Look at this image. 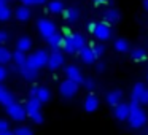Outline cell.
<instances>
[{
	"mask_svg": "<svg viewBox=\"0 0 148 135\" xmlns=\"http://www.w3.org/2000/svg\"><path fill=\"white\" fill-rule=\"evenodd\" d=\"M131 113H129V118H127V124L131 129H140L147 124L148 118H147V113L142 110L140 103L135 102V100L131 99Z\"/></svg>",
	"mask_w": 148,
	"mask_h": 135,
	"instance_id": "cell-1",
	"label": "cell"
},
{
	"mask_svg": "<svg viewBox=\"0 0 148 135\" xmlns=\"http://www.w3.org/2000/svg\"><path fill=\"white\" fill-rule=\"evenodd\" d=\"M26 113L27 118H30L35 124H42L43 122V115H42V102L37 99L35 95H29L26 102Z\"/></svg>",
	"mask_w": 148,
	"mask_h": 135,
	"instance_id": "cell-2",
	"label": "cell"
},
{
	"mask_svg": "<svg viewBox=\"0 0 148 135\" xmlns=\"http://www.w3.org/2000/svg\"><path fill=\"white\" fill-rule=\"evenodd\" d=\"M86 46V38L81 33H72L64 38V49L69 54H80V51Z\"/></svg>",
	"mask_w": 148,
	"mask_h": 135,
	"instance_id": "cell-3",
	"label": "cell"
},
{
	"mask_svg": "<svg viewBox=\"0 0 148 135\" xmlns=\"http://www.w3.org/2000/svg\"><path fill=\"white\" fill-rule=\"evenodd\" d=\"M48 59H49V52L46 51V49H37L34 54L27 56L26 64L29 65V67H32V68L40 70L42 67L48 65Z\"/></svg>",
	"mask_w": 148,
	"mask_h": 135,
	"instance_id": "cell-4",
	"label": "cell"
},
{
	"mask_svg": "<svg viewBox=\"0 0 148 135\" xmlns=\"http://www.w3.org/2000/svg\"><path fill=\"white\" fill-rule=\"evenodd\" d=\"M37 30H38L40 35L46 40L58 32V27H56V24L53 22L51 19H48V18H40V19L37 21Z\"/></svg>",
	"mask_w": 148,
	"mask_h": 135,
	"instance_id": "cell-5",
	"label": "cell"
},
{
	"mask_svg": "<svg viewBox=\"0 0 148 135\" xmlns=\"http://www.w3.org/2000/svg\"><path fill=\"white\" fill-rule=\"evenodd\" d=\"M78 89H80V83H77V81H73V80H69V78H65V81H62V83L59 84V92H61V95L64 97V99H72V97H75L78 94Z\"/></svg>",
	"mask_w": 148,
	"mask_h": 135,
	"instance_id": "cell-6",
	"label": "cell"
},
{
	"mask_svg": "<svg viewBox=\"0 0 148 135\" xmlns=\"http://www.w3.org/2000/svg\"><path fill=\"white\" fill-rule=\"evenodd\" d=\"M5 110H7L8 116H10L13 121H24V119L27 118V113H26V106H23L21 103H18L16 100H14L13 103H10V105L5 106Z\"/></svg>",
	"mask_w": 148,
	"mask_h": 135,
	"instance_id": "cell-7",
	"label": "cell"
},
{
	"mask_svg": "<svg viewBox=\"0 0 148 135\" xmlns=\"http://www.w3.org/2000/svg\"><path fill=\"white\" fill-rule=\"evenodd\" d=\"M131 99L135 100V102H138V103H143V105H147V103H148V89L145 87V84L137 83L134 87H132V95H131Z\"/></svg>",
	"mask_w": 148,
	"mask_h": 135,
	"instance_id": "cell-8",
	"label": "cell"
},
{
	"mask_svg": "<svg viewBox=\"0 0 148 135\" xmlns=\"http://www.w3.org/2000/svg\"><path fill=\"white\" fill-rule=\"evenodd\" d=\"M129 113H131V105L124 102H119L116 106H113V115L118 121H127Z\"/></svg>",
	"mask_w": 148,
	"mask_h": 135,
	"instance_id": "cell-9",
	"label": "cell"
},
{
	"mask_svg": "<svg viewBox=\"0 0 148 135\" xmlns=\"http://www.w3.org/2000/svg\"><path fill=\"white\" fill-rule=\"evenodd\" d=\"M18 70H19L21 76H23L26 81H35L37 78H38V75H40L37 68L29 67V65H27L26 62H24L23 65H18Z\"/></svg>",
	"mask_w": 148,
	"mask_h": 135,
	"instance_id": "cell-10",
	"label": "cell"
},
{
	"mask_svg": "<svg viewBox=\"0 0 148 135\" xmlns=\"http://www.w3.org/2000/svg\"><path fill=\"white\" fill-rule=\"evenodd\" d=\"M62 65H64V56H62L58 49H54V51L49 54L48 68H49V70H53V72H56V70H59Z\"/></svg>",
	"mask_w": 148,
	"mask_h": 135,
	"instance_id": "cell-11",
	"label": "cell"
},
{
	"mask_svg": "<svg viewBox=\"0 0 148 135\" xmlns=\"http://www.w3.org/2000/svg\"><path fill=\"white\" fill-rule=\"evenodd\" d=\"M94 35L97 37V40L105 42V40H108L110 37H112V29H110V26L107 22H99V24H96Z\"/></svg>",
	"mask_w": 148,
	"mask_h": 135,
	"instance_id": "cell-12",
	"label": "cell"
},
{
	"mask_svg": "<svg viewBox=\"0 0 148 135\" xmlns=\"http://www.w3.org/2000/svg\"><path fill=\"white\" fill-rule=\"evenodd\" d=\"M64 73H65V78L73 80L80 84H81V81H83V75H81L80 68H78L77 65H67V67L64 68Z\"/></svg>",
	"mask_w": 148,
	"mask_h": 135,
	"instance_id": "cell-13",
	"label": "cell"
},
{
	"mask_svg": "<svg viewBox=\"0 0 148 135\" xmlns=\"http://www.w3.org/2000/svg\"><path fill=\"white\" fill-rule=\"evenodd\" d=\"M80 57H81V61L84 62V64H94V62L97 61V57H96V54H94V49H92V46H84L83 49L80 51Z\"/></svg>",
	"mask_w": 148,
	"mask_h": 135,
	"instance_id": "cell-14",
	"label": "cell"
},
{
	"mask_svg": "<svg viewBox=\"0 0 148 135\" xmlns=\"http://www.w3.org/2000/svg\"><path fill=\"white\" fill-rule=\"evenodd\" d=\"M83 108H84V111H88V113L96 111V110L99 108V99H97V95L89 94L83 102Z\"/></svg>",
	"mask_w": 148,
	"mask_h": 135,
	"instance_id": "cell-15",
	"label": "cell"
},
{
	"mask_svg": "<svg viewBox=\"0 0 148 135\" xmlns=\"http://www.w3.org/2000/svg\"><path fill=\"white\" fill-rule=\"evenodd\" d=\"M105 100L110 106H116L119 102L123 100V92L119 89H113V91H108L105 95Z\"/></svg>",
	"mask_w": 148,
	"mask_h": 135,
	"instance_id": "cell-16",
	"label": "cell"
},
{
	"mask_svg": "<svg viewBox=\"0 0 148 135\" xmlns=\"http://www.w3.org/2000/svg\"><path fill=\"white\" fill-rule=\"evenodd\" d=\"M13 14L19 22H27V21L30 19V10H29V7H26V5L18 7L16 10L13 11Z\"/></svg>",
	"mask_w": 148,
	"mask_h": 135,
	"instance_id": "cell-17",
	"label": "cell"
},
{
	"mask_svg": "<svg viewBox=\"0 0 148 135\" xmlns=\"http://www.w3.org/2000/svg\"><path fill=\"white\" fill-rule=\"evenodd\" d=\"M32 48V38L27 35H23L16 40V49L21 52H27L29 49Z\"/></svg>",
	"mask_w": 148,
	"mask_h": 135,
	"instance_id": "cell-18",
	"label": "cell"
},
{
	"mask_svg": "<svg viewBox=\"0 0 148 135\" xmlns=\"http://www.w3.org/2000/svg\"><path fill=\"white\" fill-rule=\"evenodd\" d=\"M13 102H14V95L5 86L0 84V103L7 106V105H10V103H13Z\"/></svg>",
	"mask_w": 148,
	"mask_h": 135,
	"instance_id": "cell-19",
	"label": "cell"
},
{
	"mask_svg": "<svg viewBox=\"0 0 148 135\" xmlns=\"http://www.w3.org/2000/svg\"><path fill=\"white\" fill-rule=\"evenodd\" d=\"M46 42H48V46L54 51V49H59V46H64V38H62L61 33L56 32L54 35H51L49 38H46Z\"/></svg>",
	"mask_w": 148,
	"mask_h": 135,
	"instance_id": "cell-20",
	"label": "cell"
},
{
	"mask_svg": "<svg viewBox=\"0 0 148 135\" xmlns=\"http://www.w3.org/2000/svg\"><path fill=\"white\" fill-rule=\"evenodd\" d=\"M35 97H37V99H38L42 103H46V102H49V100H51V91H49L48 87H45V86L37 87Z\"/></svg>",
	"mask_w": 148,
	"mask_h": 135,
	"instance_id": "cell-21",
	"label": "cell"
},
{
	"mask_svg": "<svg viewBox=\"0 0 148 135\" xmlns=\"http://www.w3.org/2000/svg\"><path fill=\"white\" fill-rule=\"evenodd\" d=\"M62 13H64V18L69 21V22H77L78 18H80V11H78V8H75V7L67 8V10H64Z\"/></svg>",
	"mask_w": 148,
	"mask_h": 135,
	"instance_id": "cell-22",
	"label": "cell"
},
{
	"mask_svg": "<svg viewBox=\"0 0 148 135\" xmlns=\"http://www.w3.org/2000/svg\"><path fill=\"white\" fill-rule=\"evenodd\" d=\"M48 11H51L53 14H59L64 11V3L62 0H51L48 3Z\"/></svg>",
	"mask_w": 148,
	"mask_h": 135,
	"instance_id": "cell-23",
	"label": "cell"
},
{
	"mask_svg": "<svg viewBox=\"0 0 148 135\" xmlns=\"http://www.w3.org/2000/svg\"><path fill=\"white\" fill-rule=\"evenodd\" d=\"M103 19H105V22H110V24L118 22L119 21V11L115 10V8H110V10L103 14Z\"/></svg>",
	"mask_w": 148,
	"mask_h": 135,
	"instance_id": "cell-24",
	"label": "cell"
},
{
	"mask_svg": "<svg viewBox=\"0 0 148 135\" xmlns=\"http://www.w3.org/2000/svg\"><path fill=\"white\" fill-rule=\"evenodd\" d=\"M13 61V52L7 49L3 45H0V64H7V62Z\"/></svg>",
	"mask_w": 148,
	"mask_h": 135,
	"instance_id": "cell-25",
	"label": "cell"
},
{
	"mask_svg": "<svg viewBox=\"0 0 148 135\" xmlns=\"http://www.w3.org/2000/svg\"><path fill=\"white\" fill-rule=\"evenodd\" d=\"M115 49L118 52H127L129 51V42L124 38H118L115 42Z\"/></svg>",
	"mask_w": 148,
	"mask_h": 135,
	"instance_id": "cell-26",
	"label": "cell"
},
{
	"mask_svg": "<svg viewBox=\"0 0 148 135\" xmlns=\"http://www.w3.org/2000/svg\"><path fill=\"white\" fill-rule=\"evenodd\" d=\"M131 57L134 59L135 62H142V61H145V59H147V52H145L142 48H135L134 51H132Z\"/></svg>",
	"mask_w": 148,
	"mask_h": 135,
	"instance_id": "cell-27",
	"label": "cell"
},
{
	"mask_svg": "<svg viewBox=\"0 0 148 135\" xmlns=\"http://www.w3.org/2000/svg\"><path fill=\"white\" fill-rule=\"evenodd\" d=\"M11 14H13V11L10 10V7H2L0 8V22H7L8 19L11 18Z\"/></svg>",
	"mask_w": 148,
	"mask_h": 135,
	"instance_id": "cell-28",
	"label": "cell"
},
{
	"mask_svg": "<svg viewBox=\"0 0 148 135\" xmlns=\"http://www.w3.org/2000/svg\"><path fill=\"white\" fill-rule=\"evenodd\" d=\"M26 59H27L26 52H21V51H18V49L13 52V61H14V64H16V67L18 65H23L24 62H26Z\"/></svg>",
	"mask_w": 148,
	"mask_h": 135,
	"instance_id": "cell-29",
	"label": "cell"
},
{
	"mask_svg": "<svg viewBox=\"0 0 148 135\" xmlns=\"http://www.w3.org/2000/svg\"><path fill=\"white\" fill-rule=\"evenodd\" d=\"M14 135H34V130L27 125H19V127L14 129Z\"/></svg>",
	"mask_w": 148,
	"mask_h": 135,
	"instance_id": "cell-30",
	"label": "cell"
},
{
	"mask_svg": "<svg viewBox=\"0 0 148 135\" xmlns=\"http://www.w3.org/2000/svg\"><path fill=\"white\" fill-rule=\"evenodd\" d=\"M81 84H83V87L86 91H94L96 89V81H94L92 78H83Z\"/></svg>",
	"mask_w": 148,
	"mask_h": 135,
	"instance_id": "cell-31",
	"label": "cell"
},
{
	"mask_svg": "<svg viewBox=\"0 0 148 135\" xmlns=\"http://www.w3.org/2000/svg\"><path fill=\"white\" fill-rule=\"evenodd\" d=\"M92 49H94V54H96V57L99 59L100 56L103 54V51H105V46L100 45V43H97V45H94V46H92Z\"/></svg>",
	"mask_w": 148,
	"mask_h": 135,
	"instance_id": "cell-32",
	"label": "cell"
},
{
	"mask_svg": "<svg viewBox=\"0 0 148 135\" xmlns=\"http://www.w3.org/2000/svg\"><path fill=\"white\" fill-rule=\"evenodd\" d=\"M8 40H10V33H8L7 30H0V45L8 43Z\"/></svg>",
	"mask_w": 148,
	"mask_h": 135,
	"instance_id": "cell-33",
	"label": "cell"
},
{
	"mask_svg": "<svg viewBox=\"0 0 148 135\" xmlns=\"http://www.w3.org/2000/svg\"><path fill=\"white\" fill-rule=\"evenodd\" d=\"M7 78V68L3 67V64H0V83Z\"/></svg>",
	"mask_w": 148,
	"mask_h": 135,
	"instance_id": "cell-34",
	"label": "cell"
},
{
	"mask_svg": "<svg viewBox=\"0 0 148 135\" xmlns=\"http://www.w3.org/2000/svg\"><path fill=\"white\" fill-rule=\"evenodd\" d=\"M8 129H10L8 121H5V119H0V132H2V130H8Z\"/></svg>",
	"mask_w": 148,
	"mask_h": 135,
	"instance_id": "cell-35",
	"label": "cell"
},
{
	"mask_svg": "<svg viewBox=\"0 0 148 135\" xmlns=\"http://www.w3.org/2000/svg\"><path fill=\"white\" fill-rule=\"evenodd\" d=\"M21 5H26V7H32V5H35V0H19Z\"/></svg>",
	"mask_w": 148,
	"mask_h": 135,
	"instance_id": "cell-36",
	"label": "cell"
},
{
	"mask_svg": "<svg viewBox=\"0 0 148 135\" xmlns=\"http://www.w3.org/2000/svg\"><path fill=\"white\" fill-rule=\"evenodd\" d=\"M96 68H97V72H99V73H102V72L105 70V64H103V62H99Z\"/></svg>",
	"mask_w": 148,
	"mask_h": 135,
	"instance_id": "cell-37",
	"label": "cell"
},
{
	"mask_svg": "<svg viewBox=\"0 0 148 135\" xmlns=\"http://www.w3.org/2000/svg\"><path fill=\"white\" fill-rule=\"evenodd\" d=\"M88 30H89V32H92V33H94V30H96V24H94V22H91L89 26H88Z\"/></svg>",
	"mask_w": 148,
	"mask_h": 135,
	"instance_id": "cell-38",
	"label": "cell"
},
{
	"mask_svg": "<svg viewBox=\"0 0 148 135\" xmlns=\"http://www.w3.org/2000/svg\"><path fill=\"white\" fill-rule=\"evenodd\" d=\"M0 135H14V132H11L10 129H8V130H2V132H0Z\"/></svg>",
	"mask_w": 148,
	"mask_h": 135,
	"instance_id": "cell-39",
	"label": "cell"
},
{
	"mask_svg": "<svg viewBox=\"0 0 148 135\" xmlns=\"http://www.w3.org/2000/svg\"><path fill=\"white\" fill-rule=\"evenodd\" d=\"M62 30H64V33H65L67 37H70V35H72V33H70V29H69V27H64Z\"/></svg>",
	"mask_w": 148,
	"mask_h": 135,
	"instance_id": "cell-40",
	"label": "cell"
},
{
	"mask_svg": "<svg viewBox=\"0 0 148 135\" xmlns=\"http://www.w3.org/2000/svg\"><path fill=\"white\" fill-rule=\"evenodd\" d=\"M94 2H96V5H100V3H107L108 0H94Z\"/></svg>",
	"mask_w": 148,
	"mask_h": 135,
	"instance_id": "cell-41",
	"label": "cell"
},
{
	"mask_svg": "<svg viewBox=\"0 0 148 135\" xmlns=\"http://www.w3.org/2000/svg\"><path fill=\"white\" fill-rule=\"evenodd\" d=\"M46 3V0H35V5H43Z\"/></svg>",
	"mask_w": 148,
	"mask_h": 135,
	"instance_id": "cell-42",
	"label": "cell"
},
{
	"mask_svg": "<svg viewBox=\"0 0 148 135\" xmlns=\"http://www.w3.org/2000/svg\"><path fill=\"white\" fill-rule=\"evenodd\" d=\"M7 2H8V0H0V8H2V7H7Z\"/></svg>",
	"mask_w": 148,
	"mask_h": 135,
	"instance_id": "cell-43",
	"label": "cell"
},
{
	"mask_svg": "<svg viewBox=\"0 0 148 135\" xmlns=\"http://www.w3.org/2000/svg\"><path fill=\"white\" fill-rule=\"evenodd\" d=\"M143 8H145V10H148V0H143Z\"/></svg>",
	"mask_w": 148,
	"mask_h": 135,
	"instance_id": "cell-44",
	"label": "cell"
},
{
	"mask_svg": "<svg viewBox=\"0 0 148 135\" xmlns=\"http://www.w3.org/2000/svg\"><path fill=\"white\" fill-rule=\"evenodd\" d=\"M145 135H148V132H147V134H145Z\"/></svg>",
	"mask_w": 148,
	"mask_h": 135,
	"instance_id": "cell-45",
	"label": "cell"
},
{
	"mask_svg": "<svg viewBox=\"0 0 148 135\" xmlns=\"http://www.w3.org/2000/svg\"><path fill=\"white\" fill-rule=\"evenodd\" d=\"M147 80H148V75H147Z\"/></svg>",
	"mask_w": 148,
	"mask_h": 135,
	"instance_id": "cell-46",
	"label": "cell"
}]
</instances>
